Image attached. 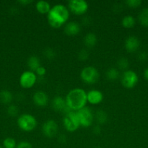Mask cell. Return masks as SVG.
Instances as JSON below:
<instances>
[{"mask_svg": "<svg viewBox=\"0 0 148 148\" xmlns=\"http://www.w3.org/2000/svg\"><path fill=\"white\" fill-rule=\"evenodd\" d=\"M101 127H100V125H96L94 126V128H93V133H94V134H96V135H97V134H100V133H101Z\"/></svg>", "mask_w": 148, "mask_h": 148, "instance_id": "33", "label": "cell"}, {"mask_svg": "<svg viewBox=\"0 0 148 148\" xmlns=\"http://www.w3.org/2000/svg\"><path fill=\"white\" fill-rule=\"evenodd\" d=\"M66 137H65V134H60V135L59 136V137H58V140H59L60 143H65V141H66Z\"/></svg>", "mask_w": 148, "mask_h": 148, "instance_id": "35", "label": "cell"}, {"mask_svg": "<svg viewBox=\"0 0 148 148\" xmlns=\"http://www.w3.org/2000/svg\"><path fill=\"white\" fill-rule=\"evenodd\" d=\"M27 65L29 69H30V71L35 72L36 71V69L39 66H41V61L37 56L32 55L28 59Z\"/></svg>", "mask_w": 148, "mask_h": 148, "instance_id": "17", "label": "cell"}, {"mask_svg": "<svg viewBox=\"0 0 148 148\" xmlns=\"http://www.w3.org/2000/svg\"><path fill=\"white\" fill-rule=\"evenodd\" d=\"M33 101L35 105L39 107L46 106L49 101V97L47 94L41 90H39L34 93L33 96Z\"/></svg>", "mask_w": 148, "mask_h": 148, "instance_id": "14", "label": "cell"}, {"mask_svg": "<svg viewBox=\"0 0 148 148\" xmlns=\"http://www.w3.org/2000/svg\"><path fill=\"white\" fill-rule=\"evenodd\" d=\"M52 108L55 110V111H57V112H64L65 113V114L71 111L69 109L68 106H67L66 101H65V98L64 99L62 97L57 95V96H55V98L52 100Z\"/></svg>", "mask_w": 148, "mask_h": 148, "instance_id": "11", "label": "cell"}, {"mask_svg": "<svg viewBox=\"0 0 148 148\" xmlns=\"http://www.w3.org/2000/svg\"><path fill=\"white\" fill-rule=\"evenodd\" d=\"M17 126L24 132H31L37 126V121L33 115L30 114H23L17 119Z\"/></svg>", "mask_w": 148, "mask_h": 148, "instance_id": "3", "label": "cell"}, {"mask_svg": "<svg viewBox=\"0 0 148 148\" xmlns=\"http://www.w3.org/2000/svg\"><path fill=\"white\" fill-rule=\"evenodd\" d=\"M70 16V12L66 6L57 4L51 7L47 14V20L49 25L53 28H59L67 23Z\"/></svg>", "mask_w": 148, "mask_h": 148, "instance_id": "1", "label": "cell"}, {"mask_svg": "<svg viewBox=\"0 0 148 148\" xmlns=\"http://www.w3.org/2000/svg\"><path fill=\"white\" fill-rule=\"evenodd\" d=\"M13 99L12 92L7 90L0 91V103L3 104H10Z\"/></svg>", "mask_w": 148, "mask_h": 148, "instance_id": "19", "label": "cell"}, {"mask_svg": "<svg viewBox=\"0 0 148 148\" xmlns=\"http://www.w3.org/2000/svg\"><path fill=\"white\" fill-rule=\"evenodd\" d=\"M95 119L100 124H105L108 120V115L103 110H99L96 112Z\"/></svg>", "mask_w": 148, "mask_h": 148, "instance_id": "23", "label": "cell"}, {"mask_svg": "<svg viewBox=\"0 0 148 148\" xmlns=\"http://www.w3.org/2000/svg\"><path fill=\"white\" fill-rule=\"evenodd\" d=\"M138 59L140 62H145L148 59V53L147 51H141L138 53Z\"/></svg>", "mask_w": 148, "mask_h": 148, "instance_id": "30", "label": "cell"}, {"mask_svg": "<svg viewBox=\"0 0 148 148\" xmlns=\"http://www.w3.org/2000/svg\"><path fill=\"white\" fill-rule=\"evenodd\" d=\"M89 56V53L86 49H82L78 52V59L81 61H86L88 59Z\"/></svg>", "mask_w": 148, "mask_h": 148, "instance_id": "29", "label": "cell"}, {"mask_svg": "<svg viewBox=\"0 0 148 148\" xmlns=\"http://www.w3.org/2000/svg\"><path fill=\"white\" fill-rule=\"evenodd\" d=\"M139 22L144 27H148V7L142 9L139 14Z\"/></svg>", "mask_w": 148, "mask_h": 148, "instance_id": "22", "label": "cell"}, {"mask_svg": "<svg viewBox=\"0 0 148 148\" xmlns=\"http://www.w3.org/2000/svg\"><path fill=\"white\" fill-rule=\"evenodd\" d=\"M37 81V75L34 72L28 70L21 74L19 79L20 86L24 89H30L36 84Z\"/></svg>", "mask_w": 148, "mask_h": 148, "instance_id": "8", "label": "cell"}, {"mask_svg": "<svg viewBox=\"0 0 148 148\" xmlns=\"http://www.w3.org/2000/svg\"><path fill=\"white\" fill-rule=\"evenodd\" d=\"M69 11L76 15L85 14L89 9V4L84 0H71L68 2V7Z\"/></svg>", "mask_w": 148, "mask_h": 148, "instance_id": "9", "label": "cell"}, {"mask_svg": "<svg viewBox=\"0 0 148 148\" xmlns=\"http://www.w3.org/2000/svg\"><path fill=\"white\" fill-rule=\"evenodd\" d=\"M97 148H100V147H97Z\"/></svg>", "mask_w": 148, "mask_h": 148, "instance_id": "38", "label": "cell"}, {"mask_svg": "<svg viewBox=\"0 0 148 148\" xmlns=\"http://www.w3.org/2000/svg\"><path fill=\"white\" fill-rule=\"evenodd\" d=\"M139 46H140V41H139V38L136 36H129L125 40V49L129 53L136 52L139 49Z\"/></svg>", "mask_w": 148, "mask_h": 148, "instance_id": "12", "label": "cell"}, {"mask_svg": "<svg viewBox=\"0 0 148 148\" xmlns=\"http://www.w3.org/2000/svg\"><path fill=\"white\" fill-rule=\"evenodd\" d=\"M67 106L71 111H77L86 107L87 103L86 92L82 88H73L65 97Z\"/></svg>", "mask_w": 148, "mask_h": 148, "instance_id": "2", "label": "cell"}, {"mask_svg": "<svg viewBox=\"0 0 148 148\" xmlns=\"http://www.w3.org/2000/svg\"><path fill=\"white\" fill-rule=\"evenodd\" d=\"M65 33L68 36H75L78 35L81 31V27L78 23L74 21L67 23L64 28Z\"/></svg>", "mask_w": 148, "mask_h": 148, "instance_id": "15", "label": "cell"}, {"mask_svg": "<svg viewBox=\"0 0 148 148\" xmlns=\"http://www.w3.org/2000/svg\"><path fill=\"white\" fill-rule=\"evenodd\" d=\"M138 82L139 77L134 71L128 69L123 72L121 77V83L124 88L132 89L137 85Z\"/></svg>", "mask_w": 148, "mask_h": 148, "instance_id": "7", "label": "cell"}, {"mask_svg": "<svg viewBox=\"0 0 148 148\" xmlns=\"http://www.w3.org/2000/svg\"><path fill=\"white\" fill-rule=\"evenodd\" d=\"M7 114L11 117H15L16 116L18 115L19 110L16 106L15 105H10L7 108Z\"/></svg>", "mask_w": 148, "mask_h": 148, "instance_id": "27", "label": "cell"}, {"mask_svg": "<svg viewBox=\"0 0 148 148\" xmlns=\"http://www.w3.org/2000/svg\"><path fill=\"white\" fill-rule=\"evenodd\" d=\"M43 54L46 57V59H49V60H52L56 56V52L52 48L47 47L44 50Z\"/></svg>", "mask_w": 148, "mask_h": 148, "instance_id": "26", "label": "cell"}, {"mask_svg": "<svg viewBox=\"0 0 148 148\" xmlns=\"http://www.w3.org/2000/svg\"><path fill=\"white\" fill-rule=\"evenodd\" d=\"M75 112L79 120L80 126H82L84 127H89L92 124L94 116L89 108L84 107Z\"/></svg>", "mask_w": 148, "mask_h": 148, "instance_id": "6", "label": "cell"}, {"mask_svg": "<svg viewBox=\"0 0 148 148\" xmlns=\"http://www.w3.org/2000/svg\"><path fill=\"white\" fill-rule=\"evenodd\" d=\"M31 2H32V0H19L18 1L19 4L23 6H26L27 5V4H30Z\"/></svg>", "mask_w": 148, "mask_h": 148, "instance_id": "34", "label": "cell"}, {"mask_svg": "<svg viewBox=\"0 0 148 148\" xmlns=\"http://www.w3.org/2000/svg\"><path fill=\"white\" fill-rule=\"evenodd\" d=\"M36 9L39 13L41 14H47L51 10L49 3L46 1L41 0L36 4Z\"/></svg>", "mask_w": 148, "mask_h": 148, "instance_id": "16", "label": "cell"}, {"mask_svg": "<svg viewBox=\"0 0 148 148\" xmlns=\"http://www.w3.org/2000/svg\"><path fill=\"white\" fill-rule=\"evenodd\" d=\"M118 69H120L123 71L128 70V68L129 66V62L126 58L121 57L118 60L117 62Z\"/></svg>", "mask_w": 148, "mask_h": 148, "instance_id": "24", "label": "cell"}, {"mask_svg": "<svg viewBox=\"0 0 148 148\" xmlns=\"http://www.w3.org/2000/svg\"><path fill=\"white\" fill-rule=\"evenodd\" d=\"M0 148H4V147H1V146H0Z\"/></svg>", "mask_w": 148, "mask_h": 148, "instance_id": "37", "label": "cell"}, {"mask_svg": "<svg viewBox=\"0 0 148 148\" xmlns=\"http://www.w3.org/2000/svg\"><path fill=\"white\" fill-rule=\"evenodd\" d=\"M81 78L85 83L94 84L100 78V73L95 67L87 66L83 68L81 72Z\"/></svg>", "mask_w": 148, "mask_h": 148, "instance_id": "4", "label": "cell"}, {"mask_svg": "<svg viewBox=\"0 0 148 148\" xmlns=\"http://www.w3.org/2000/svg\"><path fill=\"white\" fill-rule=\"evenodd\" d=\"M106 78L110 81H115L118 79L120 77V72L117 68L111 67L108 69L106 72Z\"/></svg>", "mask_w": 148, "mask_h": 148, "instance_id": "20", "label": "cell"}, {"mask_svg": "<svg viewBox=\"0 0 148 148\" xmlns=\"http://www.w3.org/2000/svg\"><path fill=\"white\" fill-rule=\"evenodd\" d=\"M46 68L44 67V66H39L37 69H36V71L35 72V73H36V75H38V76H39V77H44L45 75H46Z\"/></svg>", "mask_w": 148, "mask_h": 148, "instance_id": "32", "label": "cell"}, {"mask_svg": "<svg viewBox=\"0 0 148 148\" xmlns=\"http://www.w3.org/2000/svg\"><path fill=\"white\" fill-rule=\"evenodd\" d=\"M63 124L65 130L70 132L76 131L80 127L79 120L75 111H70L67 113L63 118Z\"/></svg>", "mask_w": 148, "mask_h": 148, "instance_id": "5", "label": "cell"}, {"mask_svg": "<svg viewBox=\"0 0 148 148\" xmlns=\"http://www.w3.org/2000/svg\"><path fill=\"white\" fill-rule=\"evenodd\" d=\"M121 23L123 27L126 29H130L135 25L136 20L132 15H126L122 19Z\"/></svg>", "mask_w": 148, "mask_h": 148, "instance_id": "21", "label": "cell"}, {"mask_svg": "<svg viewBox=\"0 0 148 148\" xmlns=\"http://www.w3.org/2000/svg\"><path fill=\"white\" fill-rule=\"evenodd\" d=\"M87 102L92 105H97L103 100L102 92L98 90H91L86 92Z\"/></svg>", "mask_w": 148, "mask_h": 148, "instance_id": "13", "label": "cell"}, {"mask_svg": "<svg viewBox=\"0 0 148 148\" xmlns=\"http://www.w3.org/2000/svg\"><path fill=\"white\" fill-rule=\"evenodd\" d=\"M16 148H33L32 145L29 142L22 141L17 145Z\"/></svg>", "mask_w": 148, "mask_h": 148, "instance_id": "31", "label": "cell"}, {"mask_svg": "<svg viewBox=\"0 0 148 148\" xmlns=\"http://www.w3.org/2000/svg\"><path fill=\"white\" fill-rule=\"evenodd\" d=\"M3 147L4 148H16L17 143L15 139L12 137H7L3 141Z\"/></svg>", "mask_w": 148, "mask_h": 148, "instance_id": "25", "label": "cell"}, {"mask_svg": "<svg viewBox=\"0 0 148 148\" xmlns=\"http://www.w3.org/2000/svg\"><path fill=\"white\" fill-rule=\"evenodd\" d=\"M97 37L94 33H89L84 36V43L86 47L92 48L97 44Z\"/></svg>", "mask_w": 148, "mask_h": 148, "instance_id": "18", "label": "cell"}, {"mask_svg": "<svg viewBox=\"0 0 148 148\" xmlns=\"http://www.w3.org/2000/svg\"><path fill=\"white\" fill-rule=\"evenodd\" d=\"M125 3L130 8H137L142 4V1L141 0H126Z\"/></svg>", "mask_w": 148, "mask_h": 148, "instance_id": "28", "label": "cell"}, {"mask_svg": "<svg viewBox=\"0 0 148 148\" xmlns=\"http://www.w3.org/2000/svg\"><path fill=\"white\" fill-rule=\"evenodd\" d=\"M58 131V125L53 119H49L44 123L42 126V132L45 137L53 138L57 135Z\"/></svg>", "mask_w": 148, "mask_h": 148, "instance_id": "10", "label": "cell"}, {"mask_svg": "<svg viewBox=\"0 0 148 148\" xmlns=\"http://www.w3.org/2000/svg\"><path fill=\"white\" fill-rule=\"evenodd\" d=\"M143 75H144V77H145V79L148 81V67L145 69Z\"/></svg>", "mask_w": 148, "mask_h": 148, "instance_id": "36", "label": "cell"}]
</instances>
